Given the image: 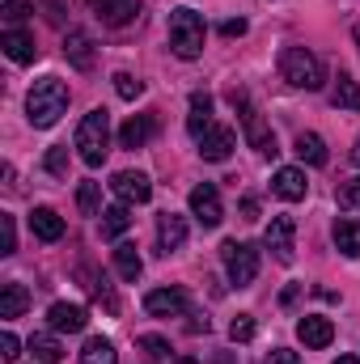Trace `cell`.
I'll list each match as a JSON object with an SVG mask.
<instances>
[{"instance_id":"836d02e7","label":"cell","mask_w":360,"mask_h":364,"mask_svg":"<svg viewBox=\"0 0 360 364\" xmlns=\"http://www.w3.org/2000/svg\"><path fill=\"white\" fill-rule=\"evenodd\" d=\"M229 339H233V343H250V339H255V318H250V314H238V318L229 322Z\"/></svg>"},{"instance_id":"ba28073f","label":"cell","mask_w":360,"mask_h":364,"mask_svg":"<svg viewBox=\"0 0 360 364\" xmlns=\"http://www.w3.org/2000/svg\"><path fill=\"white\" fill-rule=\"evenodd\" d=\"M191 216H195L203 229H216V225L225 220V208H221V191H216L212 182H199V186L191 191Z\"/></svg>"},{"instance_id":"d4e9b609","label":"cell","mask_w":360,"mask_h":364,"mask_svg":"<svg viewBox=\"0 0 360 364\" xmlns=\"http://www.w3.org/2000/svg\"><path fill=\"white\" fill-rule=\"evenodd\" d=\"M335 246H339V255H348V259H360V220H335Z\"/></svg>"},{"instance_id":"d6a6232c","label":"cell","mask_w":360,"mask_h":364,"mask_svg":"<svg viewBox=\"0 0 360 364\" xmlns=\"http://www.w3.org/2000/svg\"><path fill=\"white\" fill-rule=\"evenodd\" d=\"M34 13V0H4L0 4V17L9 21V26H17V21H26Z\"/></svg>"},{"instance_id":"9a60e30c","label":"cell","mask_w":360,"mask_h":364,"mask_svg":"<svg viewBox=\"0 0 360 364\" xmlns=\"http://www.w3.org/2000/svg\"><path fill=\"white\" fill-rule=\"evenodd\" d=\"M271 191H275L280 199H288V203L305 199V191H309V182H305V170H297V166H284V170H275V178H271Z\"/></svg>"},{"instance_id":"e0dca14e","label":"cell","mask_w":360,"mask_h":364,"mask_svg":"<svg viewBox=\"0 0 360 364\" xmlns=\"http://www.w3.org/2000/svg\"><path fill=\"white\" fill-rule=\"evenodd\" d=\"M30 233H34L38 242H60V237H64V216H60L55 208H34V212H30Z\"/></svg>"},{"instance_id":"5bb4252c","label":"cell","mask_w":360,"mask_h":364,"mask_svg":"<svg viewBox=\"0 0 360 364\" xmlns=\"http://www.w3.org/2000/svg\"><path fill=\"white\" fill-rule=\"evenodd\" d=\"M297 339H301L305 348H327V343L335 339V326H331V318H318V314H305V318L297 322Z\"/></svg>"},{"instance_id":"d590c367","label":"cell","mask_w":360,"mask_h":364,"mask_svg":"<svg viewBox=\"0 0 360 364\" xmlns=\"http://www.w3.org/2000/svg\"><path fill=\"white\" fill-rule=\"evenodd\" d=\"M17 250V225L9 212H0V255H13Z\"/></svg>"},{"instance_id":"6da1fadb","label":"cell","mask_w":360,"mask_h":364,"mask_svg":"<svg viewBox=\"0 0 360 364\" xmlns=\"http://www.w3.org/2000/svg\"><path fill=\"white\" fill-rule=\"evenodd\" d=\"M64 110H68V85L60 77H43L26 93V114H30L34 127H55Z\"/></svg>"},{"instance_id":"60d3db41","label":"cell","mask_w":360,"mask_h":364,"mask_svg":"<svg viewBox=\"0 0 360 364\" xmlns=\"http://www.w3.org/2000/svg\"><path fill=\"white\" fill-rule=\"evenodd\" d=\"M268 364H301V360H297V352H288V348H275V352L268 356Z\"/></svg>"},{"instance_id":"e575fe53","label":"cell","mask_w":360,"mask_h":364,"mask_svg":"<svg viewBox=\"0 0 360 364\" xmlns=\"http://www.w3.org/2000/svg\"><path fill=\"white\" fill-rule=\"evenodd\" d=\"M43 166H47V174L64 178V174H68V144H55V149L47 153V161H43Z\"/></svg>"},{"instance_id":"f546056e","label":"cell","mask_w":360,"mask_h":364,"mask_svg":"<svg viewBox=\"0 0 360 364\" xmlns=\"http://www.w3.org/2000/svg\"><path fill=\"white\" fill-rule=\"evenodd\" d=\"M81 364H119L115 343H110V339H90V343L81 348Z\"/></svg>"},{"instance_id":"9c48e42d","label":"cell","mask_w":360,"mask_h":364,"mask_svg":"<svg viewBox=\"0 0 360 364\" xmlns=\"http://www.w3.org/2000/svg\"><path fill=\"white\" fill-rule=\"evenodd\" d=\"M110 191L119 195V203H149L153 199V182H149V174H140V170H119L110 178Z\"/></svg>"},{"instance_id":"30bf717a","label":"cell","mask_w":360,"mask_h":364,"mask_svg":"<svg viewBox=\"0 0 360 364\" xmlns=\"http://www.w3.org/2000/svg\"><path fill=\"white\" fill-rule=\"evenodd\" d=\"M238 149V136H233V127H208L203 132V140H199V157L203 161H229V153Z\"/></svg>"},{"instance_id":"7a4b0ae2","label":"cell","mask_w":360,"mask_h":364,"mask_svg":"<svg viewBox=\"0 0 360 364\" xmlns=\"http://www.w3.org/2000/svg\"><path fill=\"white\" fill-rule=\"evenodd\" d=\"M280 77L288 81V85H297V90H322V81H327V68H322V60L314 55V51H305V47H284L280 51Z\"/></svg>"},{"instance_id":"4dcf8cb0","label":"cell","mask_w":360,"mask_h":364,"mask_svg":"<svg viewBox=\"0 0 360 364\" xmlns=\"http://www.w3.org/2000/svg\"><path fill=\"white\" fill-rule=\"evenodd\" d=\"M331 102H335L339 110H360V81L339 77V85H335V93H331Z\"/></svg>"},{"instance_id":"ee69618b","label":"cell","mask_w":360,"mask_h":364,"mask_svg":"<svg viewBox=\"0 0 360 364\" xmlns=\"http://www.w3.org/2000/svg\"><path fill=\"white\" fill-rule=\"evenodd\" d=\"M174 364H199V360H195V356H179Z\"/></svg>"},{"instance_id":"3957f363","label":"cell","mask_w":360,"mask_h":364,"mask_svg":"<svg viewBox=\"0 0 360 364\" xmlns=\"http://www.w3.org/2000/svg\"><path fill=\"white\" fill-rule=\"evenodd\" d=\"M77 153H81V161L90 170H97L106 161V153H110V114L102 106L81 119V127H77Z\"/></svg>"},{"instance_id":"4316f807","label":"cell","mask_w":360,"mask_h":364,"mask_svg":"<svg viewBox=\"0 0 360 364\" xmlns=\"http://www.w3.org/2000/svg\"><path fill=\"white\" fill-rule=\"evenodd\" d=\"M30 352H34V360L38 364H55V360H64V348H60V339L55 335H30Z\"/></svg>"},{"instance_id":"f1b7e54d","label":"cell","mask_w":360,"mask_h":364,"mask_svg":"<svg viewBox=\"0 0 360 364\" xmlns=\"http://www.w3.org/2000/svg\"><path fill=\"white\" fill-rule=\"evenodd\" d=\"M77 208H81V216H102V182L77 186Z\"/></svg>"},{"instance_id":"ffe728a7","label":"cell","mask_w":360,"mask_h":364,"mask_svg":"<svg viewBox=\"0 0 360 364\" xmlns=\"http://www.w3.org/2000/svg\"><path fill=\"white\" fill-rule=\"evenodd\" d=\"M64 55L81 68V73H90L93 68V38L85 30H68V38H64Z\"/></svg>"},{"instance_id":"83f0119b","label":"cell","mask_w":360,"mask_h":364,"mask_svg":"<svg viewBox=\"0 0 360 364\" xmlns=\"http://www.w3.org/2000/svg\"><path fill=\"white\" fill-rule=\"evenodd\" d=\"M81 279H85V288H90V296L93 301H102L110 314L119 309V301H115V292H110V284H106V275H97V272H90V267H81Z\"/></svg>"},{"instance_id":"8992f818","label":"cell","mask_w":360,"mask_h":364,"mask_svg":"<svg viewBox=\"0 0 360 364\" xmlns=\"http://www.w3.org/2000/svg\"><path fill=\"white\" fill-rule=\"evenodd\" d=\"M221 259H225L229 284H238V288L255 284V275H259V250L250 242H225L221 246Z\"/></svg>"},{"instance_id":"f6af8a7d","label":"cell","mask_w":360,"mask_h":364,"mask_svg":"<svg viewBox=\"0 0 360 364\" xmlns=\"http://www.w3.org/2000/svg\"><path fill=\"white\" fill-rule=\"evenodd\" d=\"M352 161H356V166H360V140H356V149H352Z\"/></svg>"},{"instance_id":"8fae6325","label":"cell","mask_w":360,"mask_h":364,"mask_svg":"<svg viewBox=\"0 0 360 364\" xmlns=\"http://www.w3.org/2000/svg\"><path fill=\"white\" fill-rule=\"evenodd\" d=\"M144 309L153 318H182L186 314V292L182 288H153L144 296Z\"/></svg>"},{"instance_id":"74e56055","label":"cell","mask_w":360,"mask_h":364,"mask_svg":"<svg viewBox=\"0 0 360 364\" xmlns=\"http://www.w3.org/2000/svg\"><path fill=\"white\" fill-rule=\"evenodd\" d=\"M0 356H4V360H17V356H21V343H17V335H13V331H4V335H0Z\"/></svg>"},{"instance_id":"277c9868","label":"cell","mask_w":360,"mask_h":364,"mask_svg":"<svg viewBox=\"0 0 360 364\" xmlns=\"http://www.w3.org/2000/svg\"><path fill=\"white\" fill-rule=\"evenodd\" d=\"M170 47L179 60L203 55V17L195 9H174L170 13Z\"/></svg>"},{"instance_id":"44dd1931","label":"cell","mask_w":360,"mask_h":364,"mask_svg":"<svg viewBox=\"0 0 360 364\" xmlns=\"http://www.w3.org/2000/svg\"><path fill=\"white\" fill-rule=\"evenodd\" d=\"M212 127V97L208 93H191V114H186V132L195 140H203V132Z\"/></svg>"},{"instance_id":"7402d4cb","label":"cell","mask_w":360,"mask_h":364,"mask_svg":"<svg viewBox=\"0 0 360 364\" xmlns=\"http://www.w3.org/2000/svg\"><path fill=\"white\" fill-rule=\"evenodd\" d=\"M115 267H119V275H123L127 284H136L140 272H144V259H140V250H136L132 242H119V246H115Z\"/></svg>"},{"instance_id":"d6986e66","label":"cell","mask_w":360,"mask_h":364,"mask_svg":"<svg viewBox=\"0 0 360 364\" xmlns=\"http://www.w3.org/2000/svg\"><path fill=\"white\" fill-rule=\"evenodd\" d=\"M0 47H4V55H9L13 64H30L34 51H38L34 38H30L26 30H4V34H0Z\"/></svg>"},{"instance_id":"7c38bea8","label":"cell","mask_w":360,"mask_h":364,"mask_svg":"<svg viewBox=\"0 0 360 364\" xmlns=\"http://www.w3.org/2000/svg\"><path fill=\"white\" fill-rule=\"evenodd\" d=\"M47 322H51V331L55 335H77V331H85V322H90V314H85V305H68V301H55L51 309H47Z\"/></svg>"},{"instance_id":"ab89813d","label":"cell","mask_w":360,"mask_h":364,"mask_svg":"<svg viewBox=\"0 0 360 364\" xmlns=\"http://www.w3.org/2000/svg\"><path fill=\"white\" fill-rule=\"evenodd\" d=\"M221 34H225V38H242V34H246V21H242V17H233V21H225V26H221Z\"/></svg>"},{"instance_id":"2e32d148","label":"cell","mask_w":360,"mask_h":364,"mask_svg":"<svg viewBox=\"0 0 360 364\" xmlns=\"http://www.w3.org/2000/svg\"><path fill=\"white\" fill-rule=\"evenodd\" d=\"M153 132H157V119H153V114H132V119L119 127V144H123V149H144Z\"/></svg>"},{"instance_id":"b9f144b4","label":"cell","mask_w":360,"mask_h":364,"mask_svg":"<svg viewBox=\"0 0 360 364\" xmlns=\"http://www.w3.org/2000/svg\"><path fill=\"white\" fill-rule=\"evenodd\" d=\"M242 220H259V199H255V195L242 199Z\"/></svg>"},{"instance_id":"ac0fdd59","label":"cell","mask_w":360,"mask_h":364,"mask_svg":"<svg viewBox=\"0 0 360 364\" xmlns=\"http://www.w3.org/2000/svg\"><path fill=\"white\" fill-rule=\"evenodd\" d=\"M182 242H186V220L174 216V212H162L157 216V246H162V255H174Z\"/></svg>"},{"instance_id":"cb8c5ba5","label":"cell","mask_w":360,"mask_h":364,"mask_svg":"<svg viewBox=\"0 0 360 364\" xmlns=\"http://www.w3.org/2000/svg\"><path fill=\"white\" fill-rule=\"evenodd\" d=\"M26 305H30V292L21 288V284H4L0 288V318H21L26 314Z\"/></svg>"},{"instance_id":"52a82bcc","label":"cell","mask_w":360,"mask_h":364,"mask_svg":"<svg viewBox=\"0 0 360 364\" xmlns=\"http://www.w3.org/2000/svg\"><path fill=\"white\" fill-rule=\"evenodd\" d=\"M263 246L275 255V263H284V267L297 259V225H292V216H275L271 220L268 233H263Z\"/></svg>"},{"instance_id":"4fadbf2b","label":"cell","mask_w":360,"mask_h":364,"mask_svg":"<svg viewBox=\"0 0 360 364\" xmlns=\"http://www.w3.org/2000/svg\"><path fill=\"white\" fill-rule=\"evenodd\" d=\"M93 13H97V21L102 26H127V21H136V13H140V0H93Z\"/></svg>"},{"instance_id":"bcb514c9","label":"cell","mask_w":360,"mask_h":364,"mask_svg":"<svg viewBox=\"0 0 360 364\" xmlns=\"http://www.w3.org/2000/svg\"><path fill=\"white\" fill-rule=\"evenodd\" d=\"M216 364H233V360H229V356H221V360H216Z\"/></svg>"},{"instance_id":"5b68a950","label":"cell","mask_w":360,"mask_h":364,"mask_svg":"<svg viewBox=\"0 0 360 364\" xmlns=\"http://www.w3.org/2000/svg\"><path fill=\"white\" fill-rule=\"evenodd\" d=\"M229 102L242 110V136H246V144H250L255 153H263V157H275V153H280V149H275V132L263 123V114L250 106L246 90H233V93H229Z\"/></svg>"},{"instance_id":"f35d334b","label":"cell","mask_w":360,"mask_h":364,"mask_svg":"<svg viewBox=\"0 0 360 364\" xmlns=\"http://www.w3.org/2000/svg\"><path fill=\"white\" fill-rule=\"evenodd\" d=\"M339 203H344V208H356V212H360V178H352L344 191H339Z\"/></svg>"},{"instance_id":"603a6c76","label":"cell","mask_w":360,"mask_h":364,"mask_svg":"<svg viewBox=\"0 0 360 364\" xmlns=\"http://www.w3.org/2000/svg\"><path fill=\"white\" fill-rule=\"evenodd\" d=\"M132 229V212H127V203H115V208H102V237L106 242H115V237H123Z\"/></svg>"},{"instance_id":"484cf974","label":"cell","mask_w":360,"mask_h":364,"mask_svg":"<svg viewBox=\"0 0 360 364\" xmlns=\"http://www.w3.org/2000/svg\"><path fill=\"white\" fill-rule=\"evenodd\" d=\"M297 157H301L305 166H327V144H322V136L301 132V136H297Z\"/></svg>"},{"instance_id":"1f68e13d","label":"cell","mask_w":360,"mask_h":364,"mask_svg":"<svg viewBox=\"0 0 360 364\" xmlns=\"http://www.w3.org/2000/svg\"><path fill=\"white\" fill-rule=\"evenodd\" d=\"M110 81H115V93H119V97H123V102H136V97H140V93H144V81H136V77H132V73H115V77H110Z\"/></svg>"},{"instance_id":"8d00e7d4","label":"cell","mask_w":360,"mask_h":364,"mask_svg":"<svg viewBox=\"0 0 360 364\" xmlns=\"http://www.w3.org/2000/svg\"><path fill=\"white\" fill-rule=\"evenodd\" d=\"M140 348L153 356V360H170V343L162 335H140Z\"/></svg>"},{"instance_id":"7dc6e473","label":"cell","mask_w":360,"mask_h":364,"mask_svg":"<svg viewBox=\"0 0 360 364\" xmlns=\"http://www.w3.org/2000/svg\"><path fill=\"white\" fill-rule=\"evenodd\" d=\"M356 43H360V30H356Z\"/></svg>"},{"instance_id":"7bdbcfd3","label":"cell","mask_w":360,"mask_h":364,"mask_svg":"<svg viewBox=\"0 0 360 364\" xmlns=\"http://www.w3.org/2000/svg\"><path fill=\"white\" fill-rule=\"evenodd\" d=\"M335 364H360V360H356V356H339Z\"/></svg>"}]
</instances>
